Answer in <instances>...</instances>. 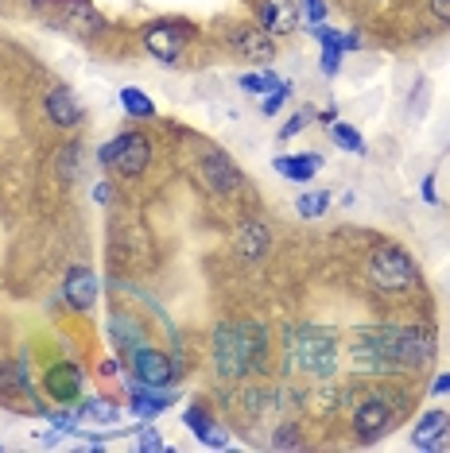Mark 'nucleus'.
<instances>
[{
	"label": "nucleus",
	"mask_w": 450,
	"mask_h": 453,
	"mask_svg": "<svg viewBox=\"0 0 450 453\" xmlns=\"http://www.w3.org/2000/svg\"><path fill=\"white\" fill-rule=\"evenodd\" d=\"M175 403H179V391H171V388H148V384H140V380L128 384V407H132V415H140V418H156Z\"/></svg>",
	"instance_id": "obj_9"
},
{
	"label": "nucleus",
	"mask_w": 450,
	"mask_h": 453,
	"mask_svg": "<svg viewBox=\"0 0 450 453\" xmlns=\"http://www.w3.org/2000/svg\"><path fill=\"white\" fill-rule=\"evenodd\" d=\"M268 241H272L268 225H260V221L244 225V229H241V252H244V260H257V256L268 252Z\"/></svg>",
	"instance_id": "obj_22"
},
{
	"label": "nucleus",
	"mask_w": 450,
	"mask_h": 453,
	"mask_svg": "<svg viewBox=\"0 0 450 453\" xmlns=\"http://www.w3.org/2000/svg\"><path fill=\"white\" fill-rule=\"evenodd\" d=\"M291 97V81H280V86L272 89L268 97H264V117H275V112L283 109V101Z\"/></svg>",
	"instance_id": "obj_30"
},
{
	"label": "nucleus",
	"mask_w": 450,
	"mask_h": 453,
	"mask_svg": "<svg viewBox=\"0 0 450 453\" xmlns=\"http://www.w3.org/2000/svg\"><path fill=\"white\" fill-rule=\"evenodd\" d=\"M47 117L55 120L58 128H74V125H81L86 109H81V101L70 94L66 86H55V89L47 94Z\"/></svg>",
	"instance_id": "obj_15"
},
{
	"label": "nucleus",
	"mask_w": 450,
	"mask_h": 453,
	"mask_svg": "<svg viewBox=\"0 0 450 453\" xmlns=\"http://www.w3.org/2000/svg\"><path fill=\"white\" fill-rule=\"evenodd\" d=\"M202 179H206V187L213 194H233L241 187V171L233 167V159L221 156V151H206V159H202Z\"/></svg>",
	"instance_id": "obj_11"
},
{
	"label": "nucleus",
	"mask_w": 450,
	"mask_h": 453,
	"mask_svg": "<svg viewBox=\"0 0 450 453\" xmlns=\"http://www.w3.org/2000/svg\"><path fill=\"white\" fill-rule=\"evenodd\" d=\"M303 12H306V24H322L330 8H326V0H303Z\"/></svg>",
	"instance_id": "obj_32"
},
{
	"label": "nucleus",
	"mask_w": 450,
	"mask_h": 453,
	"mask_svg": "<svg viewBox=\"0 0 450 453\" xmlns=\"http://www.w3.org/2000/svg\"><path fill=\"white\" fill-rule=\"evenodd\" d=\"M272 167L288 182H311L322 171V156H314V151H306V156H275Z\"/></svg>",
	"instance_id": "obj_19"
},
{
	"label": "nucleus",
	"mask_w": 450,
	"mask_h": 453,
	"mask_svg": "<svg viewBox=\"0 0 450 453\" xmlns=\"http://www.w3.org/2000/svg\"><path fill=\"white\" fill-rule=\"evenodd\" d=\"M353 426H357V438L361 441H376L381 434H388V426H392V407H388V399L365 395L353 411Z\"/></svg>",
	"instance_id": "obj_7"
},
{
	"label": "nucleus",
	"mask_w": 450,
	"mask_h": 453,
	"mask_svg": "<svg viewBox=\"0 0 450 453\" xmlns=\"http://www.w3.org/2000/svg\"><path fill=\"white\" fill-rule=\"evenodd\" d=\"M280 81H283V78H275L272 70H257V74H241V81H237V86H241V89H244V94H249V97H268L272 89L280 86Z\"/></svg>",
	"instance_id": "obj_23"
},
{
	"label": "nucleus",
	"mask_w": 450,
	"mask_h": 453,
	"mask_svg": "<svg viewBox=\"0 0 450 453\" xmlns=\"http://www.w3.org/2000/svg\"><path fill=\"white\" fill-rule=\"evenodd\" d=\"M330 136H334L338 148L350 151V156H365V151H369V148H365V136H361L357 128H350V125H338V120H334V125H330Z\"/></svg>",
	"instance_id": "obj_25"
},
{
	"label": "nucleus",
	"mask_w": 450,
	"mask_h": 453,
	"mask_svg": "<svg viewBox=\"0 0 450 453\" xmlns=\"http://www.w3.org/2000/svg\"><path fill=\"white\" fill-rule=\"evenodd\" d=\"M295 210H299V218H306V221L322 218V213L330 210V194H326V190H319V194H303V198L295 202Z\"/></svg>",
	"instance_id": "obj_27"
},
{
	"label": "nucleus",
	"mask_w": 450,
	"mask_h": 453,
	"mask_svg": "<svg viewBox=\"0 0 450 453\" xmlns=\"http://www.w3.org/2000/svg\"><path fill=\"white\" fill-rule=\"evenodd\" d=\"M233 47H237V55L244 58H257V63H272L275 58V47H272V35L264 32V27H241L237 35H233Z\"/></svg>",
	"instance_id": "obj_18"
},
{
	"label": "nucleus",
	"mask_w": 450,
	"mask_h": 453,
	"mask_svg": "<svg viewBox=\"0 0 450 453\" xmlns=\"http://www.w3.org/2000/svg\"><path fill=\"white\" fill-rule=\"evenodd\" d=\"M435 357V345L423 329H369L357 342L353 360L365 372L376 368H423Z\"/></svg>",
	"instance_id": "obj_1"
},
{
	"label": "nucleus",
	"mask_w": 450,
	"mask_h": 453,
	"mask_svg": "<svg viewBox=\"0 0 450 453\" xmlns=\"http://www.w3.org/2000/svg\"><path fill=\"white\" fill-rule=\"evenodd\" d=\"M446 434H450V415L446 411H427V415L415 422V430H412V446L415 449H438L446 441Z\"/></svg>",
	"instance_id": "obj_17"
},
{
	"label": "nucleus",
	"mask_w": 450,
	"mask_h": 453,
	"mask_svg": "<svg viewBox=\"0 0 450 453\" xmlns=\"http://www.w3.org/2000/svg\"><path fill=\"white\" fill-rule=\"evenodd\" d=\"M109 337L117 342V349L132 353V349H140V342H144V329H140V322L132 314H112L109 318Z\"/></svg>",
	"instance_id": "obj_21"
},
{
	"label": "nucleus",
	"mask_w": 450,
	"mask_h": 453,
	"mask_svg": "<svg viewBox=\"0 0 450 453\" xmlns=\"http://www.w3.org/2000/svg\"><path fill=\"white\" fill-rule=\"evenodd\" d=\"M117 372H120V365H117L112 357H109V360H101V376H117Z\"/></svg>",
	"instance_id": "obj_38"
},
{
	"label": "nucleus",
	"mask_w": 450,
	"mask_h": 453,
	"mask_svg": "<svg viewBox=\"0 0 450 453\" xmlns=\"http://www.w3.org/2000/svg\"><path fill=\"white\" fill-rule=\"evenodd\" d=\"M345 39V50H357V47H361V35H357V32H350V35H342Z\"/></svg>",
	"instance_id": "obj_40"
},
{
	"label": "nucleus",
	"mask_w": 450,
	"mask_h": 453,
	"mask_svg": "<svg viewBox=\"0 0 450 453\" xmlns=\"http://www.w3.org/2000/svg\"><path fill=\"white\" fill-rule=\"evenodd\" d=\"M288 357L306 376H330L338 365V342L330 329H291L288 334Z\"/></svg>",
	"instance_id": "obj_3"
},
{
	"label": "nucleus",
	"mask_w": 450,
	"mask_h": 453,
	"mask_svg": "<svg viewBox=\"0 0 450 453\" xmlns=\"http://www.w3.org/2000/svg\"><path fill=\"white\" fill-rule=\"evenodd\" d=\"M47 8H58L63 12V19L58 24H70V27H81V32H101L105 27V19H101V12L89 0H43Z\"/></svg>",
	"instance_id": "obj_14"
},
{
	"label": "nucleus",
	"mask_w": 450,
	"mask_h": 453,
	"mask_svg": "<svg viewBox=\"0 0 450 453\" xmlns=\"http://www.w3.org/2000/svg\"><path fill=\"white\" fill-rule=\"evenodd\" d=\"M81 418H94V422H117L120 418V407H112L109 399H86V403L78 407Z\"/></svg>",
	"instance_id": "obj_26"
},
{
	"label": "nucleus",
	"mask_w": 450,
	"mask_h": 453,
	"mask_svg": "<svg viewBox=\"0 0 450 453\" xmlns=\"http://www.w3.org/2000/svg\"><path fill=\"white\" fill-rule=\"evenodd\" d=\"M148 159H151V143H148V136H140V132H120L117 140H109L105 148L97 151L101 167H112L117 174H125V179H140Z\"/></svg>",
	"instance_id": "obj_5"
},
{
	"label": "nucleus",
	"mask_w": 450,
	"mask_h": 453,
	"mask_svg": "<svg viewBox=\"0 0 450 453\" xmlns=\"http://www.w3.org/2000/svg\"><path fill=\"white\" fill-rule=\"evenodd\" d=\"M187 430L202 441V446H213V449H225V446H229V434H221V430H218V418H213L202 403H190V407H187Z\"/></svg>",
	"instance_id": "obj_16"
},
{
	"label": "nucleus",
	"mask_w": 450,
	"mask_h": 453,
	"mask_svg": "<svg viewBox=\"0 0 450 453\" xmlns=\"http://www.w3.org/2000/svg\"><path fill=\"white\" fill-rule=\"evenodd\" d=\"M112 198V190H109V182H97V187H94V202H101V205H105Z\"/></svg>",
	"instance_id": "obj_37"
},
{
	"label": "nucleus",
	"mask_w": 450,
	"mask_h": 453,
	"mask_svg": "<svg viewBox=\"0 0 450 453\" xmlns=\"http://www.w3.org/2000/svg\"><path fill=\"white\" fill-rule=\"evenodd\" d=\"M43 415L50 418V426H55L58 434H74V430H78V418H81L78 411H66V407H63V411H43Z\"/></svg>",
	"instance_id": "obj_29"
},
{
	"label": "nucleus",
	"mask_w": 450,
	"mask_h": 453,
	"mask_svg": "<svg viewBox=\"0 0 450 453\" xmlns=\"http://www.w3.org/2000/svg\"><path fill=\"white\" fill-rule=\"evenodd\" d=\"M264 357V329L260 326H221L213 334V368L225 380H237L257 368Z\"/></svg>",
	"instance_id": "obj_2"
},
{
	"label": "nucleus",
	"mask_w": 450,
	"mask_h": 453,
	"mask_svg": "<svg viewBox=\"0 0 450 453\" xmlns=\"http://www.w3.org/2000/svg\"><path fill=\"white\" fill-rule=\"evenodd\" d=\"M257 19L268 35H291L295 19H299V8L291 0H257Z\"/></svg>",
	"instance_id": "obj_12"
},
{
	"label": "nucleus",
	"mask_w": 450,
	"mask_h": 453,
	"mask_svg": "<svg viewBox=\"0 0 450 453\" xmlns=\"http://www.w3.org/2000/svg\"><path fill=\"white\" fill-rule=\"evenodd\" d=\"M140 449H144V453H163V449H167V441H163L151 426H140Z\"/></svg>",
	"instance_id": "obj_31"
},
{
	"label": "nucleus",
	"mask_w": 450,
	"mask_h": 453,
	"mask_svg": "<svg viewBox=\"0 0 450 453\" xmlns=\"http://www.w3.org/2000/svg\"><path fill=\"white\" fill-rule=\"evenodd\" d=\"M365 275H369L373 287H381V291H407V287H415V264L412 256L404 249H396V244H381L369 264H365Z\"/></svg>",
	"instance_id": "obj_4"
},
{
	"label": "nucleus",
	"mask_w": 450,
	"mask_h": 453,
	"mask_svg": "<svg viewBox=\"0 0 450 453\" xmlns=\"http://www.w3.org/2000/svg\"><path fill=\"white\" fill-rule=\"evenodd\" d=\"M272 446H275V449H283V446H299V434H295V430H280Z\"/></svg>",
	"instance_id": "obj_35"
},
{
	"label": "nucleus",
	"mask_w": 450,
	"mask_h": 453,
	"mask_svg": "<svg viewBox=\"0 0 450 453\" xmlns=\"http://www.w3.org/2000/svg\"><path fill=\"white\" fill-rule=\"evenodd\" d=\"M190 39H194V27L187 19H151L144 27V47H148L151 58H159V63H175Z\"/></svg>",
	"instance_id": "obj_6"
},
{
	"label": "nucleus",
	"mask_w": 450,
	"mask_h": 453,
	"mask_svg": "<svg viewBox=\"0 0 450 453\" xmlns=\"http://www.w3.org/2000/svg\"><path fill=\"white\" fill-rule=\"evenodd\" d=\"M431 16L438 24H450V0H431Z\"/></svg>",
	"instance_id": "obj_33"
},
{
	"label": "nucleus",
	"mask_w": 450,
	"mask_h": 453,
	"mask_svg": "<svg viewBox=\"0 0 450 453\" xmlns=\"http://www.w3.org/2000/svg\"><path fill=\"white\" fill-rule=\"evenodd\" d=\"M319 120H322V125H334V120H338V109H334V105H330V109H322V112H319Z\"/></svg>",
	"instance_id": "obj_39"
},
{
	"label": "nucleus",
	"mask_w": 450,
	"mask_h": 453,
	"mask_svg": "<svg viewBox=\"0 0 450 453\" xmlns=\"http://www.w3.org/2000/svg\"><path fill=\"white\" fill-rule=\"evenodd\" d=\"M132 380H140V384H148V388H171L175 365H171L159 349L140 345V349H132Z\"/></svg>",
	"instance_id": "obj_8"
},
{
	"label": "nucleus",
	"mask_w": 450,
	"mask_h": 453,
	"mask_svg": "<svg viewBox=\"0 0 450 453\" xmlns=\"http://www.w3.org/2000/svg\"><path fill=\"white\" fill-rule=\"evenodd\" d=\"M63 295L74 311H89L97 303V275L89 267H70L63 280Z\"/></svg>",
	"instance_id": "obj_13"
},
{
	"label": "nucleus",
	"mask_w": 450,
	"mask_h": 453,
	"mask_svg": "<svg viewBox=\"0 0 450 453\" xmlns=\"http://www.w3.org/2000/svg\"><path fill=\"white\" fill-rule=\"evenodd\" d=\"M43 388H47V395L55 399V403L70 407L81 395V372H78V365H66V360H63V365H50Z\"/></svg>",
	"instance_id": "obj_10"
},
{
	"label": "nucleus",
	"mask_w": 450,
	"mask_h": 453,
	"mask_svg": "<svg viewBox=\"0 0 450 453\" xmlns=\"http://www.w3.org/2000/svg\"><path fill=\"white\" fill-rule=\"evenodd\" d=\"M120 105H125L136 120H151V117H156V105H151V97L140 94L136 86H125V89H120Z\"/></svg>",
	"instance_id": "obj_24"
},
{
	"label": "nucleus",
	"mask_w": 450,
	"mask_h": 453,
	"mask_svg": "<svg viewBox=\"0 0 450 453\" xmlns=\"http://www.w3.org/2000/svg\"><path fill=\"white\" fill-rule=\"evenodd\" d=\"M419 194H423V202H427V205H435V202H438V194H435V174H427L423 187H419Z\"/></svg>",
	"instance_id": "obj_34"
},
{
	"label": "nucleus",
	"mask_w": 450,
	"mask_h": 453,
	"mask_svg": "<svg viewBox=\"0 0 450 453\" xmlns=\"http://www.w3.org/2000/svg\"><path fill=\"white\" fill-rule=\"evenodd\" d=\"M446 391H450V372L435 376V384H431V395H446Z\"/></svg>",
	"instance_id": "obj_36"
},
{
	"label": "nucleus",
	"mask_w": 450,
	"mask_h": 453,
	"mask_svg": "<svg viewBox=\"0 0 450 453\" xmlns=\"http://www.w3.org/2000/svg\"><path fill=\"white\" fill-rule=\"evenodd\" d=\"M314 120H319V112H314L311 105H306V109H299V112H295V117L288 120V125H283V128H280V140H283V143H288L291 136H299V132H303L306 125H314Z\"/></svg>",
	"instance_id": "obj_28"
},
{
	"label": "nucleus",
	"mask_w": 450,
	"mask_h": 453,
	"mask_svg": "<svg viewBox=\"0 0 450 453\" xmlns=\"http://www.w3.org/2000/svg\"><path fill=\"white\" fill-rule=\"evenodd\" d=\"M311 39H319L322 43V74H338L342 55H345V39L338 32H330L326 24H311Z\"/></svg>",
	"instance_id": "obj_20"
}]
</instances>
